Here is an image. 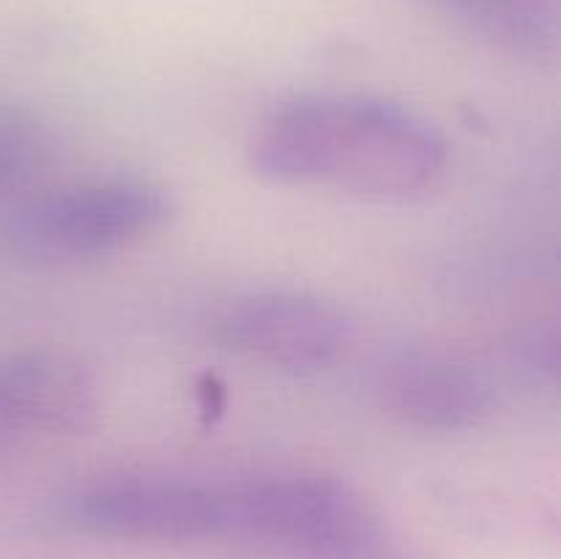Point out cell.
<instances>
[{
  "instance_id": "6",
  "label": "cell",
  "mask_w": 561,
  "mask_h": 559,
  "mask_svg": "<svg viewBox=\"0 0 561 559\" xmlns=\"http://www.w3.org/2000/svg\"><path fill=\"white\" fill-rule=\"evenodd\" d=\"M0 411L20 438L77 436L96 425L99 389L82 362L33 349L0 360Z\"/></svg>"
},
{
  "instance_id": "7",
  "label": "cell",
  "mask_w": 561,
  "mask_h": 559,
  "mask_svg": "<svg viewBox=\"0 0 561 559\" xmlns=\"http://www.w3.org/2000/svg\"><path fill=\"white\" fill-rule=\"evenodd\" d=\"M55 159L58 137L53 126L36 110L0 99V203L27 197Z\"/></svg>"
},
{
  "instance_id": "8",
  "label": "cell",
  "mask_w": 561,
  "mask_h": 559,
  "mask_svg": "<svg viewBox=\"0 0 561 559\" xmlns=\"http://www.w3.org/2000/svg\"><path fill=\"white\" fill-rule=\"evenodd\" d=\"M458 20L510 47H542L551 31L546 0H442Z\"/></svg>"
},
{
  "instance_id": "2",
  "label": "cell",
  "mask_w": 561,
  "mask_h": 559,
  "mask_svg": "<svg viewBox=\"0 0 561 559\" xmlns=\"http://www.w3.org/2000/svg\"><path fill=\"white\" fill-rule=\"evenodd\" d=\"M173 217V197L148 179H107L16 201L0 244L31 263H75L140 241Z\"/></svg>"
},
{
  "instance_id": "3",
  "label": "cell",
  "mask_w": 561,
  "mask_h": 559,
  "mask_svg": "<svg viewBox=\"0 0 561 559\" xmlns=\"http://www.w3.org/2000/svg\"><path fill=\"white\" fill-rule=\"evenodd\" d=\"M55 521L82 537L146 546L219 540V488L170 475H110L82 482L55 507Z\"/></svg>"
},
{
  "instance_id": "1",
  "label": "cell",
  "mask_w": 561,
  "mask_h": 559,
  "mask_svg": "<svg viewBox=\"0 0 561 559\" xmlns=\"http://www.w3.org/2000/svg\"><path fill=\"white\" fill-rule=\"evenodd\" d=\"M274 184L409 201L442 179L447 142L414 110L367 93H301L274 107L250 142Z\"/></svg>"
},
{
  "instance_id": "9",
  "label": "cell",
  "mask_w": 561,
  "mask_h": 559,
  "mask_svg": "<svg viewBox=\"0 0 561 559\" xmlns=\"http://www.w3.org/2000/svg\"><path fill=\"white\" fill-rule=\"evenodd\" d=\"M16 442H20V436H16V433L11 431V425H9V422H5L3 411H0V453H9V449L14 447Z\"/></svg>"
},
{
  "instance_id": "4",
  "label": "cell",
  "mask_w": 561,
  "mask_h": 559,
  "mask_svg": "<svg viewBox=\"0 0 561 559\" xmlns=\"http://www.w3.org/2000/svg\"><path fill=\"white\" fill-rule=\"evenodd\" d=\"M214 338L257 365L316 376L343 360L351 323L337 305L316 294L252 290L217 312Z\"/></svg>"
},
{
  "instance_id": "5",
  "label": "cell",
  "mask_w": 561,
  "mask_h": 559,
  "mask_svg": "<svg viewBox=\"0 0 561 559\" xmlns=\"http://www.w3.org/2000/svg\"><path fill=\"white\" fill-rule=\"evenodd\" d=\"M373 395L392 420L425 433L480 427L493 409L491 384L438 351H398L376 367Z\"/></svg>"
}]
</instances>
